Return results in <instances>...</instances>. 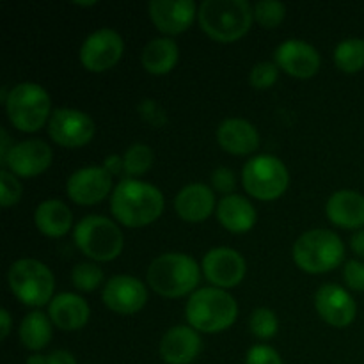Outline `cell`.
<instances>
[{"mask_svg": "<svg viewBox=\"0 0 364 364\" xmlns=\"http://www.w3.org/2000/svg\"><path fill=\"white\" fill-rule=\"evenodd\" d=\"M110 210L121 224L128 228H139L151 224L164 210L162 192L146 181H119L110 196Z\"/></svg>", "mask_w": 364, "mask_h": 364, "instance_id": "6da1fadb", "label": "cell"}, {"mask_svg": "<svg viewBox=\"0 0 364 364\" xmlns=\"http://www.w3.org/2000/svg\"><path fill=\"white\" fill-rule=\"evenodd\" d=\"M252 7L247 0H205L199 6L201 28L220 43L237 41L252 23Z\"/></svg>", "mask_w": 364, "mask_h": 364, "instance_id": "7a4b0ae2", "label": "cell"}, {"mask_svg": "<svg viewBox=\"0 0 364 364\" xmlns=\"http://www.w3.org/2000/svg\"><path fill=\"white\" fill-rule=\"evenodd\" d=\"M148 283L162 297H181L199 283V267L192 256L166 252L149 265Z\"/></svg>", "mask_w": 364, "mask_h": 364, "instance_id": "3957f363", "label": "cell"}, {"mask_svg": "<svg viewBox=\"0 0 364 364\" xmlns=\"http://www.w3.org/2000/svg\"><path fill=\"white\" fill-rule=\"evenodd\" d=\"M237 302L220 288H199L188 299L185 315L188 323L201 333H220L237 318Z\"/></svg>", "mask_w": 364, "mask_h": 364, "instance_id": "277c9868", "label": "cell"}, {"mask_svg": "<svg viewBox=\"0 0 364 364\" xmlns=\"http://www.w3.org/2000/svg\"><path fill=\"white\" fill-rule=\"evenodd\" d=\"M343 256V242L329 230L306 231L294 245L295 263L309 274H322L336 269Z\"/></svg>", "mask_w": 364, "mask_h": 364, "instance_id": "5b68a950", "label": "cell"}, {"mask_svg": "<svg viewBox=\"0 0 364 364\" xmlns=\"http://www.w3.org/2000/svg\"><path fill=\"white\" fill-rule=\"evenodd\" d=\"M73 237L78 249L96 262H110L123 251V233L107 217H84L75 228Z\"/></svg>", "mask_w": 364, "mask_h": 364, "instance_id": "8992f818", "label": "cell"}, {"mask_svg": "<svg viewBox=\"0 0 364 364\" xmlns=\"http://www.w3.org/2000/svg\"><path fill=\"white\" fill-rule=\"evenodd\" d=\"M9 121L21 132H36L45 124L50 114V96L36 82L14 85L6 100Z\"/></svg>", "mask_w": 364, "mask_h": 364, "instance_id": "52a82bcc", "label": "cell"}, {"mask_svg": "<svg viewBox=\"0 0 364 364\" xmlns=\"http://www.w3.org/2000/svg\"><path fill=\"white\" fill-rule=\"evenodd\" d=\"M11 291L27 306L46 304L53 294V276L46 265L38 259L23 258L9 267Z\"/></svg>", "mask_w": 364, "mask_h": 364, "instance_id": "ba28073f", "label": "cell"}, {"mask_svg": "<svg viewBox=\"0 0 364 364\" xmlns=\"http://www.w3.org/2000/svg\"><path fill=\"white\" fill-rule=\"evenodd\" d=\"M244 187L252 198L262 201L277 199L288 187V169L272 155H259L249 160L242 171Z\"/></svg>", "mask_w": 364, "mask_h": 364, "instance_id": "9c48e42d", "label": "cell"}, {"mask_svg": "<svg viewBox=\"0 0 364 364\" xmlns=\"http://www.w3.org/2000/svg\"><path fill=\"white\" fill-rule=\"evenodd\" d=\"M48 134L64 148H80L95 135V123L85 112L77 109H57L50 114Z\"/></svg>", "mask_w": 364, "mask_h": 364, "instance_id": "30bf717a", "label": "cell"}, {"mask_svg": "<svg viewBox=\"0 0 364 364\" xmlns=\"http://www.w3.org/2000/svg\"><path fill=\"white\" fill-rule=\"evenodd\" d=\"M123 55V39L112 28H98L80 46V63L89 71H105Z\"/></svg>", "mask_w": 364, "mask_h": 364, "instance_id": "8fae6325", "label": "cell"}, {"mask_svg": "<svg viewBox=\"0 0 364 364\" xmlns=\"http://www.w3.org/2000/svg\"><path fill=\"white\" fill-rule=\"evenodd\" d=\"M112 188V174L105 167L91 166L77 169L68 178V196L78 205H96Z\"/></svg>", "mask_w": 364, "mask_h": 364, "instance_id": "7c38bea8", "label": "cell"}, {"mask_svg": "<svg viewBox=\"0 0 364 364\" xmlns=\"http://www.w3.org/2000/svg\"><path fill=\"white\" fill-rule=\"evenodd\" d=\"M52 164V149L41 139H28L13 146L4 166L9 167L14 176L32 178L45 173Z\"/></svg>", "mask_w": 364, "mask_h": 364, "instance_id": "4fadbf2b", "label": "cell"}, {"mask_svg": "<svg viewBox=\"0 0 364 364\" xmlns=\"http://www.w3.org/2000/svg\"><path fill=\"white\" fill-rule=\"evenodd\" d=\"M203 270L210 283L220 288H233L244 279L245 262L240 252L230 247H215L203 258Z\"/></svg>", "mask_w": 364, "mask_h": 364, "instance_id": "5bb4252c", "label": "cell"}, {"mask_svg": "<svg viewBox=\"0 0 364 364\" xmlns=\"http://www.w3.org/2000/svg\"><path fill=\"white\" fill-rule=\"evenodd\" d=\"M148 291L144 284L132 276H114L103 288V302L119 315H134L146 304Z\"/></svg>", "mask_w": 364, "mask_h": 364, "instance_id": "9a60e30c", "label": "cell"}, {"mask_svg": "<svg viewBox=\"0 0 364 364\" xmlns=\"http://www.w3.org/2000/svg\"><path fill=\"white\" fill-rule=\"evenodd\" d=\"M315 308L327 323L334 327H347L355 318V302L347 290L338 284H323L315 295Z\"/></svg>", "mask_w": 364, "mask_h": 364, "instance_id": "2e32d148", "label": "cell"}, {"mask_svg": "<svg viewBox=\"0 0 364 364\" xmlns=\"http://www.w3.org/2000/svg\"><path fill=\"white\" fill-rule=\"evenodd\" d=\"M276 63L291 77L309 78L318 71L320 53L302 39H288L277 46Z\"/></svg>", "mask_w": 364, "mask_h": 364, "instance_id": "e0dca14e", "label": "cell"}, {"mask_svg": "<svg viewBox=\"0 0 364 364\" xmlns=\"http://www.w3.org/2000/svg\"><path fill=\"white\" fill-rule=\"evenodd\" d=\"M196 2L192 0H151L149 16L156 28L166 34H180L187 31L196 16Z\"/></svg>", "mask_w": 364, "mask_h": 364, "instance_id": "ac0fdd59", "label": "cell"}, {"mask_svg": "<svg viewBox=\"0 0 364 364\" xmlns=\"http://www.w3.org/2000/svg\"><path fill=\"white\" fill-rule=\"evenodd\" d=\"M201 350V338L192 327L176 326L164 334L160 355L167 364H191Z\"/></svg>", "mask_w": 364, "mask_h": 364, "instance_id": "d6986e66", "label": "cell"}, {"mask_svg": "<svg viewBox=\"0 0 364 364\" xmlns=\"http://www.w3.org/2000/svg\"><path fill=\"white\" fill-rule=\"evenodd\" d=\"M327 217L336 226L355 230L364 226V196L355 191H338L326 205Z\"/></svg>", "mask_w": 364, "mask_h": 364, "instance_id": "ffe728a7", "label": "cell"}, {"mask_svg": "<svg viewBox=\"0 0 364 364\" xmlns=\"http://www.w3.org/2000/svg\"><path fill=\"white\" fill-rule=\"evenodd\" d=\"M217 141L233 155H249L259 144V135L249 121L240 117L224 119L217 128Z\"/></svg>", "mask_w": 364, "mask_h": 364, "instance_id": "44dd1931", "label": "cell"}, {"mask_svg": "<svg viewBox=\"0 0 364 364\" xmlns=\"http://www.w3.org/2000/svg\"><path fill=\"white\" fill-rule=\"evenodd\" d=\"M215 206L213 191L205 183H191L178 192L174 208L181 219L188 223H199L210 217Z\"/></svg>", "mask_w": 364, "mask_h": 364, "instance_id": "7402d4cb", "label": "cell"}, {"mask_svg": "<svg viewBox=\"0 0 364 364\" xmlns=\"http://www.w3.org/2000/svg\"><path fill=\"white\" fill-rule=\"evenodd\" d=\"M50 320L63 331H78L87 323L89 306L80 295L59 294L48 308Z\"/></svg>", "mask_w": 364, "mask_h": 364, "instance_id": "603a6c76", "label": "cell"}, {"mask_svg": "<svg viewBox=\"0 0 364 364\" xmlns=\"http://www.w3.org/2000/svg\"><path fill=\"white\" fill-rule=\"evenodd\" d=\"M217 217L226 230L245 233L256 223V210L251 203L238 194L224 196L217 206Z\"/></svg>", "mask_w": 364, "mask_h": 364, "instance_id": "cb8c5ba5", "label": "cell"}, {"mask_svg": "<svg viewBox=\"0 0 364 364\" xmlns=\"http://www.w3.org/2000/svg\"><path fill=\"white\" fill-rule=\"evenodd\" d=\"M34 220L38 230L46 237H63L70 231L73 215L63 201L46 199V201L39 203L36 208Z\"/></svg>", "mask_w": 364, "mask_h": 364, "instance_id": "d4e9b609", "label": "cell"}, {"mask_svg": "<svg viewBox=\"0 0 364 364\" xmlns=\"http://www.w3.org/2000/svg\"><path fill=\"white\" fill-rule=\"evenodd\" d=\"M142 66L151 75H166L178 60V46L171 38H156L146 43L141 53Z\"/></svg>", "mask_w": 364, "mask_h": 364, "instance_id": "484cf974", "label": "cell"}, {"mask_svg": "<svg viewBox=\"0 0 364 364\" xmlns=\"http://www.w3.org/2000/svg\"><path fill=\"white\" fill-rule=\"evenodd\" d=\"M20 340L28 350H41L52 340V323L41 311H32L21 320Z\"/></svg>", "mask_w": 364, "mask_h": 364, "instance_id": "4316f807", "label": "cell"}, {"mask_svg": "<svg viewBox=\"0 0 364 364\" xmlns=\"http://www.w3.org/2000/svg\"><path fill=\"white\" fill-rule=\"evenodd\" d=\"M334 63L345 73H358L364 68V39H343L334 50Z\"/></svg>", "mask_w": 364, "mask_h": 364, "instance_id": "83f0119b", "label": "cell"}, {"mask_svg": "<svg viewBox=\"0 0 364 364\" xmlns=\"http://www.w3.org/2000/svg\"><path fill=\"white\" fill-rule=\"evenodd\" d=\"M153 159H155V153L148 144L135 142L123 155L124 173L130 176H141V174L148 173L149 167L153 166Z\"/></svg>", "mask_w": 364, "mask_h": 364, "instance_id": "f1b7e54d", "label": "cell"}, {"mask_svg": "<svg viewBox=\"0 0 364 364\" xmlns=\"http://www.w3.org/2000/svg\"><path fill=\"white\" fill-rule=\"evenodd\" d=\"M73 284L82 291H92L100 287L103 279V272L95 263H78L71 272Z\"/></svg>", "mask_w": 364, "mask_h": 364, "instance_id": "f546056e", "label": "cell"}, {"mask_svg": "<svg viewBox=\"0 0 364 364\" xmlns=\"http://www.w3.org/2000/svg\"><path fill=\"white\" fill-rule=\"evenodd\" d=\"M255 18L263 25V27H277L284 20L287 7L284 4L276 2V0H262L252 7Z\"/></svg>", "mask_w": 364, "mask_h": 364, "instance_id": "4dcf8cb0", "label": "cell"}, {"mask_svg": "<svg viewBox=\"0 0 364 364\" xmlns=\"http://www.w3.org/2000/svg\"><path fill=\"white\" fill-rule=\"evenodd\" d=\"M249 326H251V331L255 336L267 340V338H272L277 333V316L274 315L272 309L259 308L256 311H252Z\"/></svg>", "mask_w": 364, "mask_h": 364, "instance_id": "1f68e13d", "label": "cell"}, {"mask_svg": "<svg viewBox=\"0 0 364 364\" xmlns=\"http://www.w3.org/2000/svg\"><path fill=\"white\" fill-rule=\"evenodd\" d=\"M277 75H279V70H277L276 64L269 63V60H263V63H258L256 66H252L249 80H251L252 87L269 89L276 84Z\"/></svg>", "mask_w": 364, "mask_h": 364, "instance_id": "d6a6232c", "label": "cell"}, {"mask_svg": "<svg viewBox=\"0 0 364 364\" xmlns=\"http://www.w3.org/2000/svg\"><path fill=\"white\" fill-rule=\"evenodd\" d=\"M0 191H2V203L4 208L11 205H16L20 201L21 196V185L18 181V178L11 173L9 169H2L0 171Z\"/></svg>", "mask_w": 364, "mask_h": 364, "instance_id": "836d02e7", "label": "cell"}, {"mask_svg": "<svg viewBox=\"0 0 364 364\" xmlns=\"http://www.w3.org/2000/svg\"><path fill=\"white\" fill-rule=\"evenodd\" d=\"M137 110H139V114H141L142 119H144L146 123L151 124V127L160 128L167 123L166 110H164L162 107L155 102V100H151V98L142 100V102L137 105Z\"/></svg>", "mask_w": 364, "mask_h": 364, "instance_id": "e575fe53", "label": "cell"}, {"mask_svg": "<svg viewBox=\"0 0 364 364\" xmlns=\"http://www.w3.org/2000/svg\"><path fill=\"white\" fill-rule=\"evenodd\" d=\"M245 364H283V359L269 345H256L247 352Z\"/></svg>", "mask_w": 364, "mask_h": 364, "instance_id": "d590c367", "label": "cell"}, {"mask_svg": "<svg viewBox=\"0 0 364 364\" xmlns=\"http://www.w3.org/2000/svg\"><path fill=\"white\" fill-rule=\"evenodd\" d=\"M343 277L348 287L355 291H364V263L358 259H348L345 263Z\"/></svg>", "mask_w": 364, "mask_h": 364, "instance_id": "8d00e7d4", "label": "cell"}, {"mask_svg": "<svg viewBox=\"0 0 364 364\" xmlns=\"http://www.w3.org/2000/svg\"><path fill=\"white\" fill-rule=\"evenodd\" d=\"M235 183H237V180H235V174L230 167H219V169L213 171L212 185L215 191L226 192L228 194V192L233 191Z\"/></svg>", "mask_w": 364, "mask_h": 364, "instance_id": "74e56055", "label": "cell"}, {"mask_svg": "<svg viewBox=\"0 0 364 364\" xmlns=\"http://www.w3.org/2000/svg\"><path fill=\"white\" fill-rule=\"evenodd\" d=\"M46 363L48 364H77L73 355L66 350H55L52 354L46 355Z\"/></svg>", "mask_w": 364, "mask_h": 364, "instance_id": "f35d334b", "label": "cell"}, {"mask_svg": "<svg viewBox=\"0 0 364 364\" xmlns=\"http://www.w3.org/2000/svg\"><path fill=\"white\" fill-rule=\"evenodd\" d=\"M103 167L109 171L110 174H117L121 171H124V162H123V156L119 155H109L103 162Z\"/></svg>", "mask_w": 364, "mask_h": 364, "instance_id": "ab89813d", "label": "cell"}, {"mask_svg": "<svg viewBox=\"0 0 364 364\" xmlns=\"http://www.w3.org/2000/svg\"><path fill=\"white\" fill-rule=\"evenodd\" d=\"M350 247L355 255L364 258V230L355 231L354 237L350 238Z\"/></svg>", "mask_w": 364, "mask_h": 364, "instance_id": "60d3db41", "label": "cell"}, {"mask_svg": "<svg viewBox=\"0 0 364 364\" xmlns=\"http://www.w3.org/2000/svg\"><path fill=\"white\" fill-rule=\"evenodd\" d=\"M0 137H2V144H0V162H6V159H7V155H9V151L11 149H13V146L9 144V135H7V132L4 130V128H0Z\"/></svg>", "mask_w": 364, "mask_h": 364, "instance_id": "b9f144b4", "label": "cell"}, {"mask_svg": "<svg viewBox=\"0 0 364 364\" xmlns=\"http://www.w3.org/2000/svg\"><path fill=\"white\" fill-rule=\"evenodd\" d=\"M0 322H2V326H0V336H2V340H6L7 334H9L11 331V315L7 309H0Z\"/></svg>", "mask_w": 364, "mask_h": 364, "instance_id": "7bdbcfd3", "label": "cell"}, {"mask_svg": "<svg viewBox=\"0 0 364 364\" xmlns=\"http://www.w3.org/2000/svg\"><path fill=\"white\" fill-rule=\"evenodd\" d=\"M25 364H48V363H46V355L34 354V355H31V358L27 359V363H25Z\"/></svg>", "mask_w": 364, "mask_h": 364, "instance_id": "ee69618b", "label": "cell"}, {"mask_svg": "<svg viewBox=\"0 0 364 364\" xmlns=\"http://www.w3.org/2000/svg\"><path fill=\"white\" fill-rule=\"evenodd\" d=\"M77 6H95V0H89V2H75Z\"/></svg>", "mask_w": 364, "mask_h": 364, "instance_id": "f6af8a7d", "label": "cell"}]
</instances>
